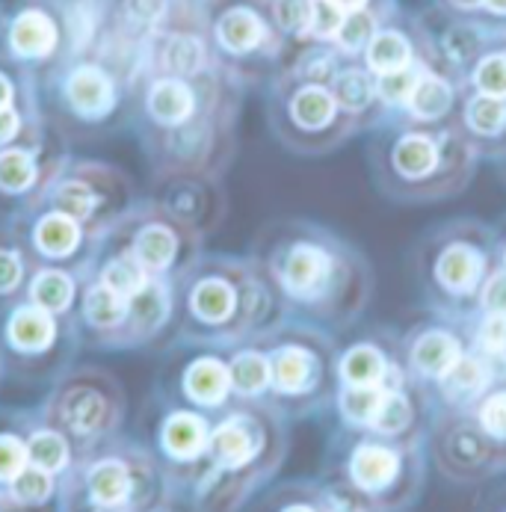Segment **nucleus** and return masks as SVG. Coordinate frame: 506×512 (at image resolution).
<instances>
[{"mask_svg":"<svg viewBox=\"0 0 506 512\" xmlns=\"http://www.w3.org/2000/svg\"><path fill=\"white\" fill-rule=\"evenodd\" d=\"M231 385H234V397H258L270 388L273 382V370H270V359L255 353V350H246V353H237L231 362Z\"/></svg>","mask_w":506,"mask_h":512,"instance_id":"27","label":"nucleus"},{"mask_svg":"<svg viewBox=\"0 0 506 512\" xmlns=\"http://www.w3.org/2000/svg\"><path fill=\"white\" fill-rule=\"evenodd\" d=\"M282 512H314V510H308L305 504H293V507H285Z\"/></svg>","mask_w":506,"mask_h":512,"instance_id":"49","label":"nucleus"},{"mask_svg":"<svg viewBox=\"0 0 506 512\" xmlns=\"http://www.w3.org/2000/svg\"><path fill=\"white\" fill-rule=\"evenodd\" d=\"M80 51L66 0H0V57L36 80Z\"/></svg>","mask_w":506,"mask_h":512,"instance_id":"7","label":"nucleus"},{"mask_svg":"<svg viewBox=\"0 0 506 512\" xmlns=\"http://www.w3.org/2000/svg\"><path fill=\"white\" fill-rule=\"evenodd\" d=\"M409 418H412L409 400L400 397V394H394V391H385V397H382V403H379V409H376L370 427L379 430V433H385V436H391V433L406 430Z\"/></svg>","mask_w":506,"mask_h":512,"instance_id":"37","label":"nucleus"},{"mask_svg":"<svg viewBox=\"0 0 506 512\" xmlns=\"http://www.w3.org/2000/svg\"><path fill=\"white\" fill-rule=\"evenodd\" d=\"M453 6H459V9H480L483 6V0H450Z\"/></svg>","mask_w":506,"mask_h":512,"instance_id":"48","label":"nucleus"},{"mask_svg":"<svg viewBox=\"0 0 506 512\" xmlns=\"http://www.w3.org/2000/svg\"><path fill=\"white\" fill-rule=\"evenodd\" d=\"M468 125L477 134H501L506 128V101L495 95H477L468 104Z\"/></svg>","mask_w":506,"mask_h":512,"instance_id":"34","label":"nucleus"},{"mask_svg":"<svg viewBox=\"0 0 506 512\" xmlns=\"http://www.w3.org/2000/svg\"><path fill=\"white\" fill-rule=\"evenodd\" d=\"M273 15L282 33L302 36L311 30L314 18V0H273Z\"/></svg>","mask_w":506,"mask_h":512,"instance_id":"38","label":"nucleus"},{"mask_svg":"<svg viewBox=\"0 0 506 512\" xmlns=\"http://www.w3.org/2000/svg\"><path fill=\"white\" fill-rule=\"evenodd\" d=\"M489 382V370L486 365H480L477 359H456L453 367L441 376L444 394H450L453 400H468L474 394H480Z\"/></svg>","mask_w":506,"mask_h":512,"instance_id":"30","label":"nucleus"},{"mask_svg":"<svg viewBox=\"0 0 506 512\" xmlns=\"http://www.w3.org/2000/svg\"><path fill=\"white\" fill-rule=\"evenodd\" d=\"M240 311V293L231 276L222 270L193 273L181 293L175 291V317L181 314V329L187 335L222 332L234 323Z\"/></svg>","mask_w":506,"mask_h":512,"instance_id":"14","label":"nucleus"},{"mask_svg":"<svg viewBox=\"0 0 506 512\" xmlns=\"http://www.w3.org/2000/svg\"><path fill=\"white\" fill-rule=\"evenodd\" d=\"M202 27L211 60L228 66L252 63L273 48V30H279L273 3L264 9L258 0H208L202 9Z\"/></svg>","mask_w":506,"mask_h":512,"instance_id":"13","label":"nucleus"},{"mask_svg":"<svg viewBox=\"0 0 506 512\" xmlns=\"http://www.w3.org/2000/svg\"><path fill=\"white\" fill-rule=\"evenodd\" d=\"M329 273V258L314 246H296L285 261V285L293 293L314 291Z\"/></svg>","mask_w":506,"mask_h":512,"instance_id":"26","label":"nucleus"},{"mask_svg":"<svg viewBox=\"0 0 506 512\" xmlns=\"http://www.w3.org/2000/svg\"><path fill=\"white\" fill-rule=\"evenodd\" d=\"M373 92H376L373 80L364 72H359V69L341 72L335 77V101H338V107H344V110H350V113L364 110V107L370 104Z\"/></svg>","mask_w":506,"mask_h":512,"instance_id":"33","label":"nucleus"},{"mask_svg":"<svg viewBox=\"0 0 506 512\" xmlns=\"http://www.w3.org/2000/svg\"><path fill=\"white\" fill-rule=\"evenodd\" d=\"M435 160H438V154H435V146L427 137H406V140H400L397 148H394L397 169L403 175H412V178L433 172Z\"/></svg>","mask_w":506,"mask_h":512,"instance_id":"31","label":"nucleus"},{"mask_svg":"<svg viewBox=\"0 0 506 512\" xmlns=\"http://www.w3.org/2000/svg\"><path fill=\"white\" fill-rule=\"evenodd\" d=\"M480 421H483V430L489 436L506 441V394H495L483 403Z\"/></svg>","mask_w":506,"mask_h":512,"instance_id":"42","label":"nucleus"},{"mask_svg":"<svg viewBox=\"0 0 506 512\" xmlns=\"http://www.w3.org/2000/svg\"><path fill=\"white\" fill-rule=\"evenodd\" d=\"M140 54L101 39L39 80L45 122L69 143H98L131 128Z\"/></svg>","mask_w":506,"mask_h":512,"instance_id":"2","label":"nucleus"},{"mask_svg":"<svg viewBox=\"0 0 506 512\" xmlns=\"http://www.w3.org/2000/svg\"><path fill=\"white\" fill-rule=\"evenodd\" d=\"M273 370V388L282 394H302L314 376V359L311 353H305L302 347H285L282 353H276L270 359Z\"/></svg>","mask_w":506,"mask_h":512,"instance_id":"25","label":"nucleus"},{"mask_svg":"<svg viewBox=\"0 0 506 512\" xmlns=\"http://www.w3.org/2000/svg\"><path fill=\"white\" fill-rule=\"evenodd\" d=\"M36 406L69 436L77 456L122 436L128 421V391L122 379L98 365H72L48 385Z\"/></svg>","mask_w":506,"mask_h":512,"instance_id":"5","label":"nucleus"},{"mask_svg":"<svg viewBox=\"0 0 506 512\" xmlns=\"http://www.w3.org/2000/svg\"><path fill=\"white\" fill-rule=\"evenodd\" d=\"M234 394L228 362L219 356H196L178 370L175 388L166 394L184 406H193L199 412H217Z\"/></svg>","mask_w":506,"mask_h":512,"instance_id":"15","label":"nucleus"},{"mask_svg":"<svg viewBox=\"0 0 506 512\" xmlns=\"http://www.w3.org/2000/svg\"><path fill=\"white\" fill-rule=\"evenodd\" d=\"M344 512H356V510H344Z\"/></svg>","mask_w":506,"mask_h":512,"instance_id":"51","label":"nucleus"},{"mask_svg":"<svg viewBox=\"0 0 506 512\" xmlns=\"http://www.w3.org/2000/svg\"><path fill=\"white\" fill-rule=\"evenodd\" d=\"M382 397H385V391L379 385H350L344 391V397H341V409L353 424H367L370 427Z\"/></svg>","mask_w":506,"mask_h":512,"instance_id":"35","label":"nucleus"},{"mask_svg":"<svg viewBox=\"0 0 506 512\" xmlns=\"http://www.w3.org/2000/svg\"><path fill=\"white\" fill-rule=\"evenodd\" d=\"M486 305L498 314H506V276H495L486 288Z\"/></svg>","mask_w":506,"mask_h":512,"instance_id":"45","label":"nucleus"},{"mask_svg":"<svg viewBox=\"0 0 506 512\" xmlns=\"http://www.w3.org/2000/svg\"><path fill=\"white\" fill-rule=\"evenodd\" d=\"M364 57H367L370 72L382 77V74L400 72V69L412 66V45L397 30H376V36L370 39Z\"/></svg>","mask_w":506,"mask_h":512,"instance_id":"22","label":"nucleus"},{"mask_svg":"<svg viewBox=\"0 0 506 512\" xmlns=\"http://www.w3.org/2000/svg\"><path fill=\"white\" fill-rule=\"evenodd\" d=\"M42 202L60 208L92 237L104 240L116 220L137 202V187L122 166L72 154L42 193Z\"/></svg>","mask_w":506,"mask_h":512,"instance_id":"8","label":"nucleus"},{"mask_svg":"<svg viewBox=\"0 0 506 512\" xmlns=\"http://www.w3.org/2000/svg\"><path fill=\"white\" fill-rule=\"evenodd\" d=\"M335 110H338V101L323 86H302L290 98V116H293V122L299 128H308V131H317V128L329 125L335 119Z\"/></svg>","mask_w":506,"mask_h":512,"instance_id":"23","label":"nucleus"},{"mask_svg":"<svg viewBox=\"0 0 506 512\" xmlns=\"http://www.w3.org/2000/svg\"><path fill=\"white\" fill-rule=\"evenodd\" d=\"M151 512H202L196 507V501H190L184 492H169L166 501H160Z\"/></svg>","mask_w":506,"mask_h":512,"instance_id":"44","label":"nucleus"},{"mask_svg":"<svg viewBox=\"0 0 506 512\" xmlns=\"http://www.w3.org/2000/svg\"><path fill=\"white\" fill-rule=\"evenodd\" d=\"M6 220L12 222L33 267H63L86 276L101 249L98 237H92L80 222L42 199Z\"/></svg>","mask_w":506,"mask_h":512,"instance_id":"11","label":"nucleus"},{"mask_svg":"<svg viewBox=\"0 0 506 512\" xmlns=\"http://www.w3.org/2000/svg\"><path fill=\"white\" fill-rule=\"evenodd\" d=\"M211 430L205 412L184 406L172 397H160L157 409H151L148 418V450L157 456L169 489L172 492H193L205 465H208V447H211Z\"/></svg>","mask_w":506,"mask_h":512,"instance_id":"10","label":"nucleus"},{"mask_svg":"<svg viewBox=\"0 0 506 512\" xmlns=\"http://www.w3.org/2000/svg\"><path fill=\"white\" fill-rule=\"evenodd\" d=\"M30 465L24 415L18 406H0V492H6Z\"/></svg>","mask_w":506,"mask_h":512,"instance_id":"19","label":"nucleus"},{"mask_svg":"<svg viewBox=\"0 0 506 512\" xmlns=\"http://www.w3.org/2000/svg\"><path fill=\"white\" fill-rule=\"evenodd\" d=\"M347 12H341L335 3L329 0H314V18H311V36L317 39H335L338 30H341V21H344Z\"/></svg>","mask_w":506,"mask_h":512,"instance_id":"41","label":"nucleus"},{"mask_svg":"<svg viewBox=\"0 0 506 512\" xmlns=\"http://www.w3.org/2000/svg\"><path fill=\"white\" fill-rule=\"evenodd\" d=\"M483 9H489L492 15H504L506 18V0H483Z\"/></svg>","mask_w":506,"mask_h":512,"instance_id":"47","label":"nucleus"},{"mask_svg":"<svg viewBox=\"0 0 506 512\" xmlns=\"http://www.w3.org/2000/svg\"><path fill=\"white\" fill-rule=\"evenodd\" d=\"M214 95L211 69L202 74H137L131 128L157 181L181 178L205 163L214 146Z\"/></svg>","mask_w":506,"mask_h":512,"instance_id":"3","label":"nucleus"},{"mask_svg":"<svg viewBox=\"0 0 506 512\" xmlns=\"http://www.w3.org/2000/svg\"><path fill=\"white\" fill-rule=\"evenodd\" d=\"M80 347L77 317L54 314L27 296L0 311L3 373L21 385H51L74 365Z\"/></svg>","mask_w":506,"mask_h":512,"instance_id":"6","label":"nucleus"},{"mask_svg":"<svg viewBox=\"0 0 506 512\" xmlns=\"http://www.w3.org/2000/svg\"><path fill=\"white\" fill-rule=\"evenodd\" d=\"M483 273V258L471 246H450L438 258V282L450 291H471Z\"/></svg>","mask_w":506,"mask_h":512,"instance_id":"24","label":"nucleus"},{"mask_svg":"<svg viewBox=\"0 0 506 512\" xmlns=\"http://www.w3.org/2000/svg\"><path fill=\"white\" fill-rule=\"evenodd\" d=\"M341 373L350 385H379L385 376V359L373 347H356L344 356Z\"/></svg>","mask_w":506,"mask_h":512,"instance_id":"32","label":"nucleus"},{"mask_svg":"<svg viewBox=\"0 0 506 512\" xmlns=\"http://www.w3.org/2000/svg\"><path fill=\"white\" fill-rule=\"evenodd\" d=\"M101 246L134 258L157 279L175 282L190 255V228L163 202L137 199L107 231Z\"/></svg>","mask_w":506,"mask_h":512,"instance_id":"9","label":"nucleus"},{"mask_svg":"<svg viewBox=\"0 0 506 512\" xmlns=\"http://www.w3.org/2000/svg\"><path fill=\"white\" fill-rule=\"evenodd\" d=\"M175 323V282L157 279L134 258L98 249L80 285L77 329L83 347L128 353L151 347Z\"/></svg>","mask_w":506,"mask_h":512,"instance_id":"1","label":"nucleus"},{"mask_svg":"<svg viewBox=\"0 0 506 512\" xmlns=\"http://www.w3.org/2000/svg\"><path fill=\"white\" fill-rule=\"evenodd\" d=\"M80 285L83 276L74 270L63 267H33L30 285H27V299H33L36 305L54 311V314H66L77 317V302H80Z\"/></svg>","mask_w":506,"mask_h":512,"instance_id":"17","label":"nucleus"},{"mask_svg":"<svg viewBox=\"0 0 506 512\" xmlns=\"http://www.w3.org/2000/svg\"><path fill=\"white\" fill-rule=\"evenodd\" d=\"M0 116H45L39 80L0 57Z\"/></svg>","mask_w":506,"mask_h":512,"instance_id":"20","label":"nucleus"},{"mask_svg":"<svg viewBox=\"0 0 506 512\" xmlns=\"http://www.w3.org/2000/svg\"><path fill=\"white\" fill-rule=\"evenodd\" d=\"M406 104H409V110H412L418 119H438V116H444V113L450 110V104H453V89H450L441 77L421 72V77H418V83H415V89H412V95H409Z\"/></svg>","mask_w":506,"mask_h":512,"instance_id":"28","label":"nucleus"},{"mask_svg":"<svg viewBox=\"0 0 506 512\" xmlns=\"http://www.w3.org/2000/svg\"><path fill=\"white\" fill-rule=\"evenodd\" d=\"M480 344L495 353V356H506V314H492L483 329H480Z\"/></svg>","mask_w":506,"mask_h":512,"instance_id":"43","label":"nucleus"},{"mask_svg":"<svg viewBox=\"0 0 506 512\" xmlns=\"http://www.w3.org/2000/svg\"><path fill=\"white\" fill-rule=\"evenodd\" d=\"M69 157L72 146L51 125L15 146L0 148V217H12L39 202Z\"/></svg>","mask_w":506,"mask_h":512,"instance_id":"12","label":"nucleus"},{"mask_svg":"<svg viewBox=\"0 0 506 512\" xmlns=\"http://www.w3.org/2000/svg\"><path fill=\"white\" fill-rule=\"evenodd\" d=\"M33 261L27 258L12 222L0 217V311L15 305L30 285Z\"/></svg>","mask_w":506,"mask_h":512,"instance_id":"18","label":"nucleus"},{"mask_svg":"<svg viewBox=\"0 0 506 512\" xmlns=\"http://www.w3.org/2000/svg\"><path fill=\"white\" fill-rule=\"evenodd\" d=\"M169 480L143 439L128 433L80 456L63 480V512H151Z\"/></svg>","mask_w":506,"mask_h":512,"instance_id":"4","label":"nucleus"},{"mask_svg":"<svg viewBox=\"0 0 506 512\" xmlns=\"http://www.w3.org/2000/svg\"><path fill=\"white\" fill-rule=\"evenodd\" d=\"M474 83L483 95H495V98H506V54H489L480 60L477 72H474Z\"/></svg>","mask_w":506,"mask_h":512,"instance_id":"39","label":"nucleus"},{"mask_svg":"<svg viewBox=\"0 0 506 512\" xmlns=\"http://www.w3.org/2000/svg\"><path fill=\"white\" fill-rule=\"evenodd\" d=\"M329 3H335L341 12H356V9H367L370 0H329Z\"/></svg>","mask_w":506,"mask_h":512,"instance_id":"46","label":"nucleus"},{"mask_svg":"<svg viewBox=\"0 0 506 512\" xmlns=\"http://www.w3.org/2000/svg\"><path fill=\"white\" fill-rule=\"evenodd\" d=\"M373 36H376V18H373L367 9H356V12H347V15H344L335 42H338L344 51L356 54V51H367V45H370Z\"/></svg>","mask_w":506,"mask_h":512,"instance_id":"36","label":"nucleus"},{"mask_svg":"<svg viewBox=\"0 0 506 512\" xmlns=\"http://www.w3.org/2000/svg\"><path fill=\"white\" fill-rule=\"evenodd\" d=\"M350 471L364 492H379L397 477V453L379 444H364L353 453Z\"/></svg>","mask_w":506,"mask_h":512,"instance_id":"21","label":"nucleus"},{"mask_svg":"<svg viewBox=\"0 0 506 512\" xmlns=\"http://www.w3.org/2000/svg\"><path fill=\"white\" fill-rule=\"evenodd\" d=\"M24 439H27V456L33 468H42L60 480L69 477V471L74 468V462L80 459L74 444L63 430H57L42 412L39 406H24Z\"/></svg>","mask_w":506,"mask_h":512,"instance_id":"16","label":"nucleus"},{"mask_svg":"<svg viewBox=\"0 0 506 512\" xmlns=\"http://www.w3.org/2000/svg\"><path fill=\"white\" fill-rule=\"evenodd\" d=\"M418 77H421V72H418L415 66H406V69H400V72L382 74L376 89H379V95H382L385 101H391V104H397V101H409V95H412V89H415Z\"/></svg>","mask_w":506,"mask_h":512,"instance_id":"40","label":"nucleus"},{"mask_svg":"<svg viewBox=\"0 0 506 512\" xmlns=\"http://www.w3.org/2000/svg\"><path fill=\"white\" fill-rule=\"evenodd\" d=\"M3 376H6V373H3V359H0V382H3Z\"/></svg>","mask_w":506,"mask_h":512,"instance_id":"50","label":"nucleus"},{"mask_svg":"<svg viewBox=\"0 0 506 512\" xmlns=\"http://www.w3.org/2000/svg\"><path fill=\"white\" fill-rule=\"evenodd\" d=\"M456 359H459V344L444 332H430L415 344V365L427 376L441 379Z\"/></svg>","mask_w":506,"mask_h":512,"instance_id":"29","label":"nucleus"}]
</instances>
